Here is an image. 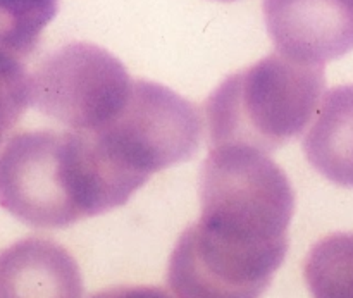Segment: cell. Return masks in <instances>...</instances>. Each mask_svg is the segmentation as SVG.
Instances as JSON below:
<instances>
[{"mask_svg":"<svg viewBox=\"0 0 353 298\" xmlns=\"http://www.w3.org/2000/svg\"><path fill=\"white\" fill-rule=\"evenodd\" d=\"M303 275L312 298H353V233L317 241L307 255Z\"/></svg>","mask_w":353,"mask_h":298,"instance_id":"obj_10","label":"cell"},{"mask_svg":"<svg viewBox=\"0 0 353 298\" xmlns=\"http://www.w3.org/2000/svg\"><path fill=\"white\" fill-rule=\"evenodd\" d=\"M303 148L324 178L353 188V85L331 88L323 97Z\"/></svg>","mask_w":353,"mask_h":298,"instance_id":"obj_9","label":"cell"},{"mask_svg":"<svg viewBox=\"0 0 353 298\" xmlns=\"http://www.w3.org/2000/svg\"><path fill=\"white\" fill-rule=\"evenodd\" d=\"M30 102V74L21 59L0 54V145L17 126Z\"/></svg>","mask_w":353,"mask_h":298,"instance_id":"obj_12","label":"cell"},{"mask_svg":"<svg viewBox=\"0 0 353 298\" xmlns=\"http://www.w3.org/2000/svg\"><path fill=\"white\" fill-rule=\"evenodd\" d=\"M0 206L40 230L124 206L90 133L24 131L0 152Z\"/></svg>","mask_w":353,"mask_h":298,"instance_id":"obj_1","label":"cell"},{"mask_svg":"<svg viewBox=\"0 0 353 298\" xmlns=\"http://www.w3.org/2000/svg\"><path fill=\"white\" fill-rule=\"evenodd\" d=\"M90 298H174L159 286H117L103 290Z\"/></svg>","mask_w":353,"mask_h":298,"instance_id":"obj_13","label":"cell"},{"mask_svg":"<svg viewBox=\"0 0 353 298\" xmlns=\"http://www.w3.org/2000/svg\"><path fill=\"white\" fill-rule=\"evenodd\" d=\"M90 135L110 178L130 200L152 175L199 152L203 123L199 109L171 88L137 79L123 112Z\"/></svg>","mask_w":353,"mask_h":298,"instance_id":"obj_4","label":"cell"},{"mask_svg":"<svg viewBox=\"0 0 353 298\" xmlns=\"http://www.w3.org/2000/svg\"><path fill=\"white\" fill-rule=\"evenodd\" d=\"M285 257L223 247L193 224L172 250L168 283L178 298H261Z\"/></svg>","mask_w":353,"mask_h":298,"instance_id":"obj_6","label":"cell"},{"mask_svg":"<svg viewBox=\"0 0 353 298\" xmlns=\"http://www.w3.org/2000/svg\"><path fill=\"white\" fill-rule=\"evenodd\" d=\"M224 2H230V0H224Z\"/></svg>","mask_w":353,"mask_h":298,"instance_id":"obj_14","label":"cell"},{"mask_svg":"<svg viewBox=\"0 0 353 298\" xmlns=\"http://www.w3.org/2000/svg\"><path fill=\"white\" fill-rule=\"evenodd\" d=\"M133 83L109 50L69 43L47 55L30 76L31 103L72 131L97 133L123 112Z\"/></svg>","mask_w":353,"mask_h":298,"instance_id":"obj_5","label":"cell"},{"mask_svg":"<svg viewBox=\"0 0 353 298\" xmlns=\"http://www.w3.org/2000/svg\"><path fill=\"white\" fill-rule=\"evenodd\" d=\"M324 85L323 64L295 61L281 52L234 72L205 103L212 148L278 150L312 121Z\"/></svg>","mask_w":353,"mask_h":298,"instance_id":"obj_2","label":"cell"},{"mask_svg":"<svg viewBox=\"0 0 353 298\" xmlns=\"http://www.w3.org/2000/svg\"><path fill=\"white\" fill-rule=\"evenodd\" d=\"M199 226L223 244L288 248L295 192L268 154L248 147H214L200 171Z\"/></svg>","mask_w":353,"mask_h":298,"instance_id":"obj_3","label":"cell"},{"mask_svg":"<svg viewBox=\"0 0 353 298\" xmlns=\"http://www.w3.org/2000/svg\"><path fill=\"white\" fill-rule=\"evenodd\" d=\"M269 34L281 54L309 64L353 50V0H264Z\"/></svg>","mask_w":353,"mask_h":298,"instance_id":"obj_7","label":"cell"},{"mask_svg":"<svg viewBox=\"0 0 353 298\" xmlns=\"http://www.w3.org/2000/svg\"><path fill=\"white\" fill-rule=\"evenodd\" d=\"M0 298H83L78 262L47 238L16 241L0 252Z\"/></svg>","mask_w":353,"mask_h":298,"instance_id":"obj_8","label":"cell"},{"mask_svg":"<svg viewBox=\"0 0 353 298\" xmlns=\"http://www.w3.org/2000/svg\"><path fill=\"white\" fill-rule=\"evenodd\" d=\"M57 7L59 0H0V54L28 57Z\"/></svg>","mask_w":353,"mask_h":298,"instance_id":"obj_11","label":"cell"}]
</instances>
